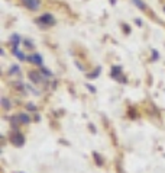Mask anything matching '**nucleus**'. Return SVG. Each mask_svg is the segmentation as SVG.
Instances as JSON below:
<instances>
[{
    "label": "nucleus",
    "instance_id": "2",
    "mask_svg": "<svg viewBox=\"0 0 165 173\" xmlns=\"http://www.w3.org/2000/svg\"><path fill=\"white\" fill-rule=\"evenodd\" d=\"M10 141L13 145L22 147V145L25 144V137H23V134H20V133H13V134L10 135Z\"/></svg>",
    "mask_w": 165,
    "mask_h": 173
},
{
    "label": "nucleus",
    "instance_id": "5",
    "mask_svg": "<svg viewBox=\"0 0 165 173\" xmlns=\"http://www.w3.org/2000/svg\"><path fill=\"white\" fill-rule=\"evenodd\" d=\"M29 77H31V80H32L33 83H36V84L42 82V79H41V76H39V73H35V71L29 73Z\"/></svg>",
    "mask_w": 165,
    "mask_h": 173
},
{
    "label": "nucleus",
    "instance_id": "3",
    "mask_svg": "<svg viewBox=\"0 0 165 173\" xmlns=\"http://www.w3.org/2000/svg\"><path fill=\"white\" fill-rule=\"evenodd\" d=\"M22 3L29 10H38L41 7V0H22Z\"/></svg>",
    "mask_w": 165,
    "mask_h": 173
},
{
    "label": "nucleus",
    "instance_id": "6",
    "mask_svg": "<svg viewBox=\"0 0 165 173\" xmlns=\"http://www.w3.org/2000/svg\"><path fill=\"white\" fill-rule=\"evenodd\" d=\"M17 117H19V121H20V124H29V122H31V118L28 117L26 113H19Z\"/></svg>",
    "mask_w": 165,
    "mask_h": 173
},
{
    "label": "nucleus",
    "instance_id": "4",
    "mask_svg": "<svg viewBox=\"0 0 165 173\" xmlns=\"http://www.w3.org/2000/svg\"><path fill=\"white\" fill-rule=\"evenodd\" d=\"M28 60H29V61H33L36 66H41V67H42V57L39 56V54H36V52H35L32 57H28Z\"/></svg>",
    "mask_w": 165,
    "mask_h": 173
},
{
    "label": "nucleus",
    "instance_id": "7",
    "mask_svg": "<svg viewBox=\"0 0 165 173\" xmlns=\"http://www.w3.org/2000/svg\"><path fill=\"white\" fill-rule=\"evenodd\" d=\"M19 42H20V37L15 34L12 37V47H13V48H17V47H19Z\"/></svg>",
    "mask_w": 165,
    "mask_h": 173
},
{
    "label": "nucleus",
    "instance_id": "11",
    "mask_svg": "<svg viewBox=\"0 0 165 173\" xmlns=\"http://www.w3.org/2000/svg\"><path fill=\"white\" fill-rule=\"evenodd\" d=\"M19 71H20V70H19L17 66H12L10 67V74H19Z\"/></svg>",
    "mask_w": 165,
    "mask_h": 173
},
{
    "label": "nucleus",
    "instance_id": "15",
    "mask_svg": "<svg viewBox=\"0 0 165 173\" xmlns=\"http://www.w3.org/2000/svg\"><path fill=\"white\" fill-rule=\"evenodd\" d=\"M23 42H25V44H26V47H28V48H32V47H33V45L31 44V42H29V39H25V41H23Z\"/></svg>",
    "mask_w": 165,
    "mask_h": 173
},
{
    "label": "nucleus",
    "instance_id": "8",
    "mask_svg": "<svg viewBox=\"0 0 165 173\" xmlns=\"http://www.w3.org/2000/svg\"><path fill=\"white\" fill-rule=\"evenodd\" d=\"M13 50V54L19 58V60H25L26 57H25V54H22V51H19V48H12Z\"/></svg>",
    "mask_w": 165,
    "mask_h": 173
},
{
    "label": "nucleus",
    "instance_id": "12",
    "mask_svg": "<svg viewBox=\"0 0 165 173\" xmlns=\"http://www.w3.org/2000/svg\"><path fill=\"white\" fill-rule=\"evenodd\" d=\"M99 73H100V67H97L94 73H90V74H88V77H90V79H96V77H97V74H99Z\"/></svg>",
    "mask_w": 165,
    "mask_h": 173
},
{
    "label": "nucleus",
    "instance_id": "1",
    "mask_svg": "<svg viewBox=\"0 0 165 173\" xmlns=\"http://www.w3.org/2000/svg\"><path fill=\"white\" fill-rule=\"evenodd\" d=\"M55 17L51 15V13H45V15H42V16L38 19V23H41L42 26H54L55 25Z\"/></svg>",
    "mask_w": 165,
    "mask_h": 173
},
{
    "label": "nucleus",
    "instance_id": "10",
    "mask_svg": "<svg viewBox=\"0 0 165 173\" xmlns=\"http://www.w3.org/2000/svg\"><path fill=\"white\" fill-rule=\"evenodd\" d=\"M133 2H135V3L138 5V7H141L142 10H145V9H146V7H145V3H143L142 0H133Z\"/></svg>",
    "mask_w": 165,
    "mask_h": 173
},
{
    "label": "nucleus",
    "instance_id": "14",
    "mask_svg": "<svg viewBox=\"0 0 165 173\" xmlns=\"http://www.w3.org/2000/svg\"><path fill=\"white\" fill-rule=\"evenodd\" d=\"M94 159H96V162L99 163V164H103V162H101V159H100L99 154H94Z\"/></svg>",
    "mask_w": 165,
    "mask_h": 173
},
{
    "label": "nucleus",
    "instance_id": "9",
    "mask_svg": "<svg viewBox=\"0 0 165 173\" xmlns=\"http://www.w3.org/2000/svg\"><path fill=\"white\" fill-rule=\"evenodd\" d=\"M2 105H3V108H5L6 111H7V109H10V106H12L7 98H3V99H2Z\"/></svg>",
    "mask_w": 165,
    "mask_h": 173
},
{
    "label": "nucleus",
    "instance_id": "13",
    "mask_svg": "<svg viewBox=\"0 0 165 173\" xmlns=\"http://www.w3.org/2000/svg\"><path fill=\"white\" fill-rule=\"evenodd\" d=\"M26 108H28V109H29V111H31V112H35V111H36V106H33L32 103H28V106H26Z\"/></svg>",
    "mask_w": 165,
    "mask_h": 173
}]
</instances>
